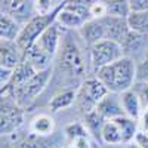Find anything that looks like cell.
Masks as SVG:
<instances>
[{
    "label": "cell",
    "instance_id": "1",
    "mask_svg": "<svg viewBox=\"0 0 148 148\" xmlns=\"http://www.w3.org/2000/svg\"><path fill=\"white\" fill-rule=\"evenodd\" d=\"M138 64L130 56H123L116 62L104 65L95 71V76L99 79L111 93H123L136 83Z\"/></svg>",
    "mask_w": 148,
    "mask_h": 148
},
{
    "label": "cell",
    "instance_id": "2",
    "mask_svg": "<svg viewBox=\"0 0 148 148\" xmlns=\"http://www.w3.org/2000/svg\"><path fill=\"white\" fill-rule=\"evenodd\" d=\"M58 70L71 80H82L86 74V62L79 43L71 33L64 34L62 47L58 58Z\"/></svg>",
    "mask_w": 148,
    "mask_h": 148
},
{
    "label": "cell",
    "instance_id": "3",
    "mask_svg": "<svg viewBox=\"0 0 148 148\" xmlns=\"http://www.w3.org/2000/svg\"><path fill=\"white\" fill-rule=\"evenodd\" d=\"M108 93L111 92L96 76L88 77L77 88V96H76L74 105H76V108L83 116H86V114L92 113V111H95L96 107L99 105V102Z\"/></svg>",
    "mask_w": 148,
    "mask_h": 148
},
{
    "label": "cell",
    "instance_id": "4",
    "mask_svg": "<svg viewBox=\"0 0 148 148\" xmlns=\"http://www.w3.org/2000/svg\"><path fill=\"white\" fill-rule=\"evenodd\" d=\"M51 77H52V68L37 71L30 80H27L24 84L18 86V88L12 89L6 95H10L24 110H27L37 99V96L46 89L47 83L51 82Z\"/></svg>",
    "mask_w": 148,
    "mask_h": 148
},
{
    "label": "cell",
    "instance_id": "5",
    "mask_svg": "<svg viewBox=\"0 0 148 148\" xmlns=\"http://www.w3.org/2000/svg\"><path fill=\"white\" fill-rule=\"evenodd\" d=\"M64 3H61L59 6H56V9L49 15H34L33 18H30L25 24L22 25V30L16 39V45L19 46V49L22 52H25L27 49H30L36 42L37 39L42 36V33L51 27L53 22H56V16L59 14L61 8H62Z\"/></svg>",
    "mask_w": 148,
    "mask_h": 148
},
{
    "label": "cell",
    "instance_id": "6",
    "mask_svg": "<svg viewBox=\"0 0 148 148\" xmlns=\"http://www.w3.org/2000/svg\"><path fill=\"white\" fill-rule=\"evenodd\" d=\"M24 110L10 95H2L0 104V133L2 136H9L21 129L24 125Z\"/></svg>",
    "mask_w": 148,
    "mask_h": 148
},
{
    "label": "cell",
    "instance_id": "7",
    "mask_svg": "<svg viewBox=\"0 0 148 148\" xmlns=\"http://www.w3.org/2000/svg\"><path fill=\"white\" fill-rule=\"evenodd\" d=\"M89 56H90V65L96 71L98 68L104 65L116 62L117 59L125 56V53H123L120 43L110 39H104L89 47Z\"/></svg>",
    "mask_w": 148,
    "mask_h": 148
},
{
    "label": "cell",
    "instance_id": "8",
    "mask_svg": "<svg viewBox=\"0 0 148 148\" xmlns=\"http://www.w3.org/2000/svg\"><path fill=\"white\" fill-rule=\"evenodd\" d=\"M61 28L62 27H61L58 22H53L51 27H47L42 33V36L36 42V45L39 46L45 53H47L52 59L56 56V53L59 51V46H61V39L64 37Z\"/></svg>",
    "mask_w": 148,
    "mask_h": 148
},
{
    "label": "cell",
    "instance_id": "9",
    "mask_svg": "<svg viewBox=\"0 0 148 148\" xmlns=\"http://www.w3.org/2000/svg\"><path fill=\"white\" fill-rule=\"evenodd\" d=\"M2 12L14 16L24 25L34 16V0H2Z\"/></svg>",
    "mask_w": 148,
    "mask_h": 148
},
{
    "label": "cell",
    "instance_id": "10",
    "mask_svg": "<svg viewBox=\"0 0 148 148\" xmlns=\"http://www.w3.org/2000/svg\"><path fill=\"white\" fill-rule=\"evenodd\" d=\"M101 19H102L104 27H105L107 39H110V40L121 43L123 40H125V37L127 36V33L130 31L129 24H127V18L107 15V16H104Z\"/></svg>",
    "mask_w": 148,
    "mask_h": 148
},
{
    "label": "cell",
    "instance_id": "11",
    "mask_svg": "<svg viewBox=\"0 0 148 148\" xmlns=\"http://www.w3.org/2000/svg\"><path fill=\"white\" fill-rule=\"evenodd\" d=\"M9 138L14 148H52L46 136H40L37 133H33L31 130H28L27 133H19L18 130L9 135Z\"/></svg>",
    "mask_w": 148,
    "mask_h": 148
},
{
    "label": "cell",
    "instance_id": "12",
    "mask_svg": "<svg viewBox=\"0 0 148 148\" xmlns=\"http://www.w3.org/2000/svg\"><path fill=\"white\" fill-rule=\"evenodd\" d=\"M24 59V52L16 42H0V67L15 70Z\"/></svg>",
    "mask_w": 148,
    "mask_h": 148
},
{
    "label": "cell",
    "instance_id": "13",
    "mask_svg": "<svg viewBox=\"0 0 148 148\" xmlns=\"http://www.w3.org/2000/svg\"><path fill=\"white\" fill-rule=\"evenodd\" d=\"M79 36L83 39V42L89 47L93 46L95 43L107 39L105 34V27L102 19H90L84 24V25L79 30Z\"/></svg>",
    "mask_w": 148,
    "mask_h": 148
},
{
    "label": "cell",
    "instance_id": "14",
    "mask_svg": "<svg viewBox=\"0 0 148 148\" xmlns=\"http://www.w3.org/2000/svg\"><path fill=\"white\" fill-rule=\"evenodd\" d=\"M120 104L123 107V111H125V114L135 119V120H138L141 119L142 116V98L138 92H135L132 89L126 90V92H123L120 93Z\"/></svg>",
    "mask_w": 148,
    "mask_h": 148
},
{
    "label": "cell",
    "instance_id": "15",
    "mask_svg": "<svg viewBox=\"0 0 148 148\" xmlns=\"http://www.w3.org/2000/svg\"><path fill=\"white\" fill-rule=\"evenodd\" d=\"M148 43V34H142V33H138V31H129L127 36L125 37L120 45H121V49H123V53L125 56H130L132 55H136V53H141L145 46Z\"/></svg>",
    "mask_w": 148,
    "mask_h": 148
},
{
    "label": "cell",
    "instance_id": "16",
    "mask_svg": "<svg viewBox=\"0 0 148 148\" xmlns=\"http://www.w3.org/2000/svg\"><path fill=\"white\" fill-rule=\"evenodd\" d=\"M36 73H37V70L28 62V61L22 59V62L14 70V76H12V80L8 84V88L3 89V90H0V95H6L12 89H15V88H18V86L24 84L27 80H30Z\"/></svg>",
    "mask_w": 148,
    "mask_h": 148
},
{
    "label": "cell",
    "instance_id": "17",
    "mask_svg": "<svg viewBox=\"0 0 148 148\" xmlns=\"http://www.w3.org/2000/svg\"><path fill=\"white\" fill-rule=\"evenodd\" d=\"M56 22L61 27H64L65 30H77L79 31L84 24L88 22V19L83 18L82 15H79L77 12H74L73 9H70L64 2L62 8H61L59 14L56 16Z\"/></svg>",
    "mask_w": 148,
    "mask_h": 148
},
{
    "label": "cell",
    "instance_id": "18",
    "mask_svg": "<svg viewBox=\"0 0 148 148\" xmlns=\"http://www.w3.org/2000/svg\"><path fill=\"white\" fill-rule=\"evenodd\" d=\"M76 96H77V89L76 88H67L59 90L52 96V99L49 101V110L51 113H59L76 102Z\"/></svg>",
    "mask_w": 148,
    "mask_h": 148
},
{
    "label": "cell",
    "instance_id": "19",
    "mask_svg": "<svg viewBox=\"0 0 148 148\" xmlns=\"http://www.w3.org/2000/svg\"><path fill=\"white\" fill-rule=\"evenodd\" d=\"M21 30L22 24L19 21L2 12V16H0V39L6 42H16Z\"/></svg>",
    "mask_w": 148,
    "mask_h": 148
},
{
    "label": "cell",
    "instance_id": "20",
    "mask_svg": "<svg viewBox=\"0 0 148 148\" xmlns=\"http://www.w3.org/2000/svg\"><path fill=\"white\" fill-rule=\"evenodd\" d=\"M24 59L28 61L37 71H43V70L51 68V62H52V58L47 53H45L36 43L24 52Z\"/></svg>",
    "mask_w": 148,
    "mask_h": 148
},
{
    "label": "cell",
    "instance_id": "21",
    "mask_svg": "<svg viewBox=\"0 0 148 148\" xmlns=\"http://www.w3.org/2000/svg\"><path fill=\"white\" fill-rule=\"evenodd\" d=\"M55 120L52 116L49 114H37L31 119L30 121V130L33 133H37L40 136H51V135L55 132Z\"/></svg>",
    "mask_w": 148,
    "mask_h": 148
},
{
    "label": "cell",
    "instance_id": "22",
    "mask_svg": "<svg viewBox=\"0 0 148 148\" xmlns=\"http://www.w3.org/2000/svg\"><path fill=\"white\" fill-rule=\"evenodd\" d=\"M116 121V125L120 127L121 130V135H123V144H129L135 139L136 133L139 132L138 130V120H135L126 114H121L116 119H113Z\"/></svg>",
    "mask_w": 148,
    "mask_h": 148
},
{
    "label": "cell",
    "instance_id": "23",
    "mask_svg": "<svg viewBox=\"0 0 148 148\" xmlns=\"http://www.w3.org/2000/svg\"><path fill=\"white\" fill-rule=\"evenodd\" d=\"M96 110H98V113L107 120H113V119H116L121 114H125L121 104H117V101L114 99V98H111L110 93L99 102V105L96 107Z\"/></svg>",
    "mask_w": 148,
    "mask_h": 148
},
{
    "label": "cell",
    "instance_id": "24",
    "mask_svg": "<svg viewBox=\"0 0 148 148\" xmlns=\"http://www.w3.org/2000/svg\"><path fill=\"white\" fill-rule=\"evenodd\" d=\"M101 141L104 144H110V145H119L123 144V135L120 127L116 125L114 120H107L105 125L102 127L101 132Z\"/></svg>",
    "mask_w": 148,
    "mask_h": 148
},
{
    "label": "cell",
    "instance_id": "25",
    "mask_svg": "<svg viewBox=\"0 0 148 148\" xmlns=\"http://www.w3.org/2000/svg\"><path fill=\"white\" fill-rule=\"evenodd\" d=\"M105 121H107V119H104L99 113H98V110H95V111H92V113L84 116L83 123L86 125V127H88V130H89V133L92 135V136L98 141H101V132H102V127L105 125Z\"/></svg>",
    "mask_w": 148,
    "mask_h": 148
},
{
    "label": "cell",
    "instance_id": "26",
    "mask_svg": "<svg viewBox=\"0 0 148 148\" xmlns=\"http://www.w3.org/2000/svg\"><path fill=\"white\" fill-rule=\"evenodd\" d=\"M127 24L132 31L148 34V10L130 12V15L127 16Z\"/></svg>",
    "mask_w": 148,
    "mask_h": 148
},
{
    "label": "cell",
    "instance_id": "27",
    "mask_svg": "<svg viewBox=\"0 0 148 148\" xmlns=\"http://www.w3.org/2000/svg\"><path fill=\"white\" fill-rule=\"evenodd\" d=\"M104 2L107 3L108 15L127 18L130 15V12H132L129 0H104Z\"/></svg>",
    "mask_w": 148,
    "mask_h": 148
},
{
    "label": "cell",
    "instance_id": "28",
    "mask_svg": "<svg viewBox=\"0 0 148 148\" xmlns=\"http://www.w3.org/2000/svg\"><path fill=\"white\" fill-rule=\"evenodd\" d=\"M64 133H65V138L68 139V142L77 139V138H82V136H90V133L83 121H73L70 125H67L64 129Z\"/></svg>",
    "mask_w": 148,
    "mask_h": 148
},
{
    "label": "cell",
    "instance_id": "29",
    "mask_svg": "<svg viewBox=\"0 0 148 148\" xmlns=\"http://www.w3.org/2000/svg\"><path fill=\"white\" fill-rule=\"evenodd\" d=\"M55 9H56V5L53 0H34V10L37 15H49Z\"/></svg>",
    "mask_w": 148,
    "mask_h": 148
},
{
    "label": "cell",
    "instance_id": "30",
    "mask_svg": "<svg viewBox=\"0 0 148 148\" xmlns=\"http://www.w3.org/2000/svg\"><path fill=\"white\" fill-rule=\"evenodd\" d=\"M90 15H92V19H101L108 15L107 3L104 0H95L90 5Z\"/></svg>",
    "mask_w": 148,
    "mask_h": 148
},
{
    "label": "cell",
    "instance_id": "31",
    "mask_svg": "<svg viewBox=\"0 0 148 148\" xmlns=\"http://www.w3.org/2000/svg\"><path fill=\"white\" fill-rule=\"evenodd\" d=\"M136 82H138V83H148V56L144 58L141 62L138 64Z\"/></svg>",
    "mask_w": 148,
    "mask_h": 148
},
{
    "label": "cell",
    "instance_id": "32",
    "mask_svg": "<svg viewBox=\"0 0 148 148\" xmlns=\"http://www.w3.org/2000/svg\"><path fill=\"white\" fill-rule=\"evenodd\" d=\"M12 76H14V70L12 68L0 67V90H3V89L8 88V84L12 80Z\"/></svg>",
    "mask_w": 148,
    "mask_h": 148
},
{
    "label": "cell",
    "instance_id": "33",
    "mask_svg": "<svg viewBox=\"0 0 148 148\" xmlns=\"http://www.w3.org/2000/svg\"><path fill=\"white\" fill-rule=\"evenodd\" d=\"M132 12H144L148 10V0H129Z\"/></svg>",
    "mask_w": 148,
    "mask_h": 148
},
{
    "label": "cell",
    "instance_id": "34",
    "mask_svg": "<svg viewBox=\"0 0 148 148\" xmlns=\"http://www.w3.org/2000/svg\"><path fill=\"white\" fill-rule=\"evenodd\" d=\"M92 139L90 136H82V138H77L70 142V145H73L74 148H90L92 147Z\"/></svg>",
    "mask_w": 148,
    "mask_h": 148
},
{
    "label": "cell",
    "instance_id": "35",
    "mask_svg": "<svg viewBox=\"0 0 148 148\" xmlns=\"http://www.w3.org/2000/svg\"><path fill=\"white\" fill-rule=\"evenodd\" d=\"M133 141L136 142L141 148H148V132L139 130V132L136 133V136H135Z\"/></svg>",
    "mask_w": 148,
    "mask_h": 148
},
{
    "label": "cell",
    "instance_id": "36",
    "mask_svg": "<svg viewBox=\"0 0 148 148\" xmlns=\"http://www.w3.org/2000/svg\"><path fill=\"white\" fill-rule=\"evenodd\" d=\"M139 121H141V123H139V125H141V129L147 132V130H148V105H147V108H144Z\"/></svg>",
    "mask_w": 148,
    "mask_h": 148
},
{
    "label": "cell",
    "instance_id": "37",
    "mask_svg": "<svg viewBox=\"0 0 148 148\" xmlns=\"http://www.w3.org/2000/svg\"><path fill=\"white\" fill-rule=\"evenodd\" d=\"M141 98H142V102L148 105V83H145V88L141 90Z\"/></svg>",
    "mask_w": 148,
    "mask_h": 148
},
{
    "label": "cell",
    "instance_id": "38",
    "mask_svg": "<svg viewBox=\"0 0 148 148\" xmlns=\"http://www.w3.org/2000/svg\"><path fill=\"white\" fill-rule=\"evenodd\" d=\"M127 148H141V147H139L136 142H135V141H132V142L127 144Z\"/></svg>",
    "mask_w": 148,
    "mask_h": 148
},
{
    "label": "cell",
    "instance_id": "39",
    "mask_svg": "<svg viewBox=\"0 0 148 148\" xmlns=\"http://www.w3.org/2000/svg\"><path fill=\"white\" fill-rule=\"evenodd\" d=\"M2 148H14V145L10 142H5V144H2Z\"/></svg>",
    "mask_w": 148,
    "mask_h": 148
},
{
    "label": "cell",
    "instance_id": "40",
    "mask_svg": "<svg viewBox=\"0 0 148 148\" xmlns=\"http://www.w3.org/2000/svg\"><path fill=\"white\" fill-rule=\"evenodd\" d=\"M90 148H101V145L98 144L96 141H93V142H92V147H90Z\"/></svg>",
    "mask_w": 148,
    "mask_h": 148
},
{
    "label": "cell",
    "instance_id": "41",
    "mask_svg": "<svg viewBox=\"0 0 148 148\" xmlns=\"http://www.w3.org/2000/svg\"><path fill=\"white\" fill-rule=\"evenodd\" d=\"M53 2H55V5L58 6V5H61V3H64V2H65V0H53Z\"/></svg>",
    "mask_w": 148,
    "mask_h": 148
}]
</instances>
